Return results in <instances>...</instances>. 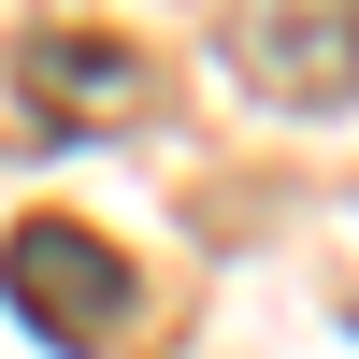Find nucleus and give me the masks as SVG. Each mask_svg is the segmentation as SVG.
I'll return each mask as SVG.
<instances>
[{
  "mask_svg": "<svg viewBox=\"0 0 359 359\" xmlns=\"http://www.w3.org/2000/svg\"><path fill=\"white\" fill-rule=\"evenodd\" d=\"M0 86H15L29 130H72V144H115L158 115V57L115 43V29H29L15 57H0Z\"/></svg>",
  "mask_w": 359,
  "mask_h": 359,
  "instance_id": "obj_1",
  "label": "nucleus"
},
{
  "mask_svg": "<svg viewBox=\"0 0 359 359\" xmlns=\"http://www.w3.org/2000/svg\"><path fill=\"white\" fill-rule=\"evenodd\" d=\"M230 72L287 115L359 101V0H230Z\"/></svg>",
  "mask_w": 359,
  "mask_h": 359,
  "instance_id": "obj_3",
  "label": "nucleus"
},
{
  "mask_svg": "<svg viewBox=\"0 0 359 359\" xmlns=\"http://www.w3.org/2000/svg\"><path fill=\"white\" fill-rule=\"evenodd\" d=\"M0 302H15L43 345H115L144 287H130V259H115L86 216H29L15 245H0Z\"/></svg>",
  "mask_w": 359,
  "mask_h": 359,
  "instance_id": "obj_2",
  "label": "nucleus"
}]
</instances>
